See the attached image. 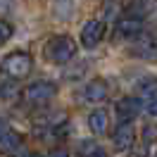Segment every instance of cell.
I'll return each instance as SVG.
<instances>
[{"label":"cell","mask_w":157,"mask_h":157,"mask_svg":"<svg viewBox=\"0 0 157 157\" xmlns=\"http://www.w3.org/2000/svg\"><path fill=\"white\" fill-rule=\"evenodd\" d=\"M102 36H105V21L90 19L81 29V45L83 48H95L100 40H102Z\"/></svg>","instance_id":"obj_5"},{"label":"cell","mask_w":157,"mask_h":157,"mask_svg":"<svg viewBox=\"0 0 157 157\" xmlns=\"http://www.w3.org/2000/svg\"><path fill=\"white\" fill-rule=\"evenodd\" d=\"M31 67H33V59H31V55H26V52H21V50H17V52H10L7 57L2 59V71L7 74L10 78H21L26 76L31 71Z\"/></svg>","instance_id":"obj_2"},{"label":"cell","mask_w":157,"mask_h":157,"mask_svg":"<svg viewBox=\"0 0 157 157\" xmlns=\"http://www.w3.org/2000/svg\"><path fill=\"white\" fill-rule=\"evenodd\" d=\"M133 140H136V128L131 121H121L117 128H114V133H112V143L117 147L119 152H126L133 147Z\"/></svg>","instance_id":"obj_4"},{"label":"cell","mask_w":157,"mask_h":157,"mask_svg":"<svg viewBox=\"0 0 157 157\" xmlns=\"http://www.w3.org/2000/svg\"><path fill=\"white\" fill-rule=\"evenodd\" d=\"M55 95H57V86L52 81H36V83H31V86L24 88V100L29 105H36V107L50 102Z\"/></svg>","instance_id":"obj_3"},{"label":"cell","mask_w":157,"mask_h":157,"mask_svg":"<svg viewBox=\"0 0 157 157\" xmlns=\"http://www.w3.org/2000/svg\"><path fill=\"white\" fill-rule=\"evenodd\" d=\"M143 143H157V124H147L143 128Z\"/></svg>","instance_id":"obj_17"},{"label":"cell","mask_w":157,"mask_h":157,"mask_svg":"<svg viewBox=\"0 0 157 157\" xmlns=\"http://www.w3.org/2000/svg\"><path fill=\"white\" fill-rule=\"evenodd\" d=\"M48 157H69V152L64 150V147H55V150H50Z\"/></svg>","instance_id":"obj_18"},{"label":"cell","mask_w":157,"mask_h":157,"mask_svg":"<svg viewBox=\"0 0 157 157\" xmlns=\"http://www.w3.org/2000/svg\"><path fill=\"white\" fill-rule=\"evenodd\" d=\"M140 29H143V21L131 19V17H121L114 24V31H117V36H121V38H133V36L140 33Z\"/></svg>","instance_id":"obj_9"},{"label":"cell","mask_w":157,"mask_h":157,"mask_svg":"<svg viewBox=\"0 0 157 157\" xmlns=\"http://www.w3.org/2000/svg\"><path fill=\"white\" fill-rule=\"evenodd\" d=\"M140 114V100L128 95V98H121L117 102V117L121 121H133V119Z\"/></svg>","instance_id":"obj_8"},{"label":"cell","mask_w":157,"mask_h":157,"mask_svg":"<svg viewBox=\"0 0 157 157\" xmlns=\"http://www.w3.org/2000/svg\"><path fill=\"white\" fill-rule=\"evenodd\" d=\"M107 81H102V78H93L86 83V88H83V100L86 102H102V100H107Z\"/></svg>","instance_id":"obj_7"},{"label":"cell","mask_w":157,"mask_h":157,"mask_svg":"<svg viewBox=\"0 0 157 157\" xmlns=\"http://www.w3.org/2000/svg\"><path fill=\"white\" fill-rule=\"evenodd\" d=\"M109 126V119H107V112L105 109H93L88 117V128L95 133V136H102Z\"/></svg>","instance_id":"obj_11"},{"label":"cell","mask_w":157,"mask_h":157,"mask_svg":"<svg viewBox=\"0 0 157 157\" xmlns=\"http://www.w3.org/2000/svg\"><path fill=\"white\" fill-rule=\"evenodd\" d=\"M19 147H21V136L19 133L5 131V133L0 136V152H2V155H14V152H19Z\"/></svg>","instance_id":"obj_10"},{"label":"cell","mask_w":157,"mask_h":157,"mask_svg":"<svg viewBox=\"0 0 157 157\" xmlns=\"http://www.w3.org/2000/svg\"><path fill=\"white\" fill-rule=\"evenodd\" d=\"M45 57L52 62V64H67L74 59L76 55V43L71 36H52V38L45 43Z\"/></svg>","instance_id":"obj_1"},{"label":"cell","mask_w":157,"mask_h":157,"mask_svg":"<svg viewBox=\"0 0 157 157\" xmlns=\"http://www.w3.org/2000/svg\"><path fill=\"white\" fill-rule=\"evenodd\" d=\"M10 38H12V26H10V21L0 19V45H5Z\"/></svg>","instance_id":"obj_16"},{"label":"cell","mask_w":157,"mask_h":157,"mask_svg":"<svg viewBox=\"0 0 157 157\" xmlns=\"http://www.w3.org/2000/svg\"><path fill=\"white\" fill-rule=\"evenodd\" d=\"M136 93H138V98L155 100L157 98V76H143L136 83Z\"/></svg>","instance_id":"obj_12"},{"label":"cell","mask_w":157,"mask_h":157,"mask_svg":"<svg viewBox=\"0 0 157 157\" xmlns=\"http://www.w3.org/2000/svg\"><path fill=\"white\" fill-rule=\"evenodd\" d=\"M17 93H19V86H17V81H14V78L0 83V100H10V98H14Z\"/></svg>","instance_id":"obj_14"},{"label":"cell","mask_w":157,"mask_h":157,"mask_svg":"<svg viewBox=\"0 0 157 157\" xmlns=\"http://www.w3.org/2000/svg\"><path fill=\"white\" fill-rule=\"evenodd\" d=\"M5 131H10V128H7V121H5V119H0V136H2Z\"/></svg>","instance_id":"obj_20"},{"label":"cell","mask_w":157,"mask_h":157,"mask_svg":"<svg viewBox=\"0 0 157 157\" xmlns=\"http://www.w3.org/2000/svg\"><path fill=\"white\" fill-rule=\"evenodd\" d=\"M98 152H102V150L95 140H81L78 143V157H95Z\"/></svg>","instance_id":"obj_13"},{"label":"cell","mask_w":157,"mask_h":157,"mask_svg":"<svg viewBox=\"0 0 157 157\" xmlns=\"http://www.w3.org/2000/svg\"><path fill=\"white\" fill-rule=\"evenodd\" d=\"M121 14V5H119V0H109L107 5H105V12H102V17L105 19H114Z\"/></svg>","instance_id":"obj_15"},{"label":"cell","mask_w":157,"mask_h":157,"mask_svg":"<svg viewBox=\"0 0 157 157\" xmlns=\"http://www.w3.org/2000/svg\"><path fill=\"white\" fill-rule=\"evenodd\" d=\"M147 112H150V114H157V98H155V100H150V105H147Z\"/></svg>","instance_id":"obj_19"},{"label":"cell","mask_w":157,"mask_h":157,"mask_svg":"<svg viewBox=\"0 0 157 157\" xmlns=\"http://www.w3.org/2000/svg\"><path fill=\"white\" fill-rule=\"evenodd\" d=\"M157 7V0H131L126 7H124V12H126V17H131V19H145L147 14H152Z\"/></svg>","instance_id":"obj_6"},{"label":"cell","mask_w":157,"mask_h":157,"mask_svg":"<svg viewBox=\"0 0 157 157\" xmlns=\"http://www.w3.org/2000/svg\"><path fill=\"white\" fill-rule=\"evenodd\" d=\"M95 157H109V155H105V152H98V155H95Z\"/></svg>","instance_id":"obj_22"},{"label":"cell","mask_w":157,"mask_h":157,"mask_svg":"<svg viewBox=\"0 0 157 157\" xmlns=\"http://www.w3.org/2000/svg\"><path fill=\"white\" fill-rule=\"evenodd\" d=\"M19 157H40L38 152H24V155H19Z\"/></svg>","instance_id":"obj_21"}]
</instances>
